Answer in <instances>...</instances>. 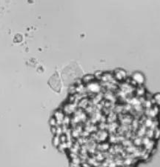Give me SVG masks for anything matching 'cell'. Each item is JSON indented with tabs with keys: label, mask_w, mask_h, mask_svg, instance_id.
Returning <instances> with one entry per match:
<instances>
[{
	"label": "cell",
	"mask_w": 160,
	"mask_h": 167,
	"mask_svg": "<svg viewBox=\"0 0 160 167\" xmlns=\"http://www.w3.org/2000/svg\"><path fill=\"white\" fill-rule=\"evenodd\" d=\"M155 100H156V103L160 105V95H156L155 96Z\"/></svg>",
	"instance_id": "1"
}]
</instances>
